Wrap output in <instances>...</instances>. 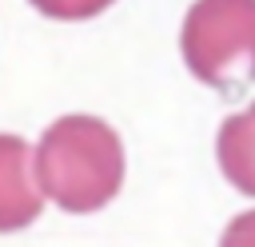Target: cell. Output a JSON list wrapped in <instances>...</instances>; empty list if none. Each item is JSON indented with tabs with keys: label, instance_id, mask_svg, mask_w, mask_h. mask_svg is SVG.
Returning <instances> with one entry per match:
<instances>
[{
	"label": "cell",
	"instance_id": "obj_1",
	"mask_svg": "<svg viewBox=\"0 0 255 247\" xmlns=\"http://www.w3.org/2000/svg\"><path fill=\"white\" fill-rule=\"evenodd\" d=\"M36 179L68 215L100 211L124 183V143L96 116H64L40 135Z\"/></svg>",
	"mask_w": 255,
	"mask_h": 247
},
{
	"label": "cell",
	"instance_id": "obj_2",
	"mask_svg": "<svg viewBox=\"0 0 255 247\" xmlns=\"http://www.w3.org/2000/svg\"><path fill=\"white\" fill-rule=\"evenodd\" d=\"M179 48L207 88H247L255 80V0H195L183 16Z\"/></svg>",
	"mask_w": 255,
	"mask_h": 247
},
{
	"label": "cell",
	"instance_id": "obj_3",
	"mask_svg": "<svg viewBox=\"0 0 255 247\" xmlns=\"http://www.w3.org/2000/svg\"><path fill=\"white\" fill-rule=\"evenodd\" d=\"M44 211V187L36 179V155L20 135L0 131V231H20Z\"/></svg>",
	"mask_w": 255,
	"mask_h": 247
},
{
	"label": "cell",
	"instance_id": "obj_4",
	"mask_svg": "<svg viewBox=\"0 0 255 247\" xmlns=\"http://www.w3.org/2000/svg\"><path fill=\"white\" fill-rule=\"evenodd\" d=\"M215 151H219L223 175L243 195H255V104L247 112L223 120L219 139H215Z\"/></svg>",
	"mask_w": 255,
	"mask_h": 247
},
{
	"label": "cell",
	"instance_id": "obj_5",
	"mask_svg": "<svg viewBox=\"0 0 255 247\" xmlns=\"http://www.w3.org/2000/svg\"><path fill=\"white\" fill-rule=\"evenodd\" d=\"M28 4L48 20H92L116 0H28Z\"/></svg>",
	"mask_w": 255,
	"mask_h": 247
},
{
	"label": "cell",
	"instance_id": "obj_6",
	"mask_svg": "<svg viewBox=\"0 0 255 247\" xmlns=\"http://www.w3.org/2000/svg\"><path fill=\"white\" fill-rule=\"evenodd\" d=\"M219 247H255V211H243L239 219H231Z\"/></svg>",
	"mask_w": 255,
	"mask_h": 247
}]
</instances>
